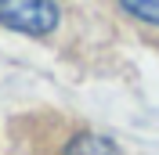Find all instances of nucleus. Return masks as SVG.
I'll return each instance as SVG.
<instances>
[{
  "mask_svg": "<svg viewBox=\"0 0 159 155\" xmlns=\"http://www.w3.org/2000/svg\"><path fill=\"white\" fill-rule=\"evenodd\" d=\"M0 25L25 36H47L58 29L54 0H0Z\"/></svg>",
  "mask_w": 159,
  "mask_h": 155,
  "instance_id": "f257e3e1",
  "label": "nucleus"
},
{
  "mask_svg": "<svg viewBox=\"0 0 159 155\" xmlns=\"http://www.w3.org/2000/svg\"><path fill=\"white\" fill-rule=\"evenodd\" d=\"M65 155H123V152L116 148V141H109L101 134H76L65 144Z\"/></svg>",
  "mask_w": 159,
  "mask_h": 155,
  "instance_id": "f03ea898",
  "label": "nucleus"
},
{
  "mask_svg": "<svg viewBox=\"0 0 159 155\" xmlns=\"http://www.w3.org/2000/svg\"><path fill=\"white\" fill-rule=\"evenodd\" d=\"M119 4H123L134 18L148 22V25H159V0H119Z\"/></svg>",
  "mask_w": 159,
  "mask_h": 155,
  "instance_id": "7ed1b4c3",
  "label": "nucleus"
}]
</instances>
